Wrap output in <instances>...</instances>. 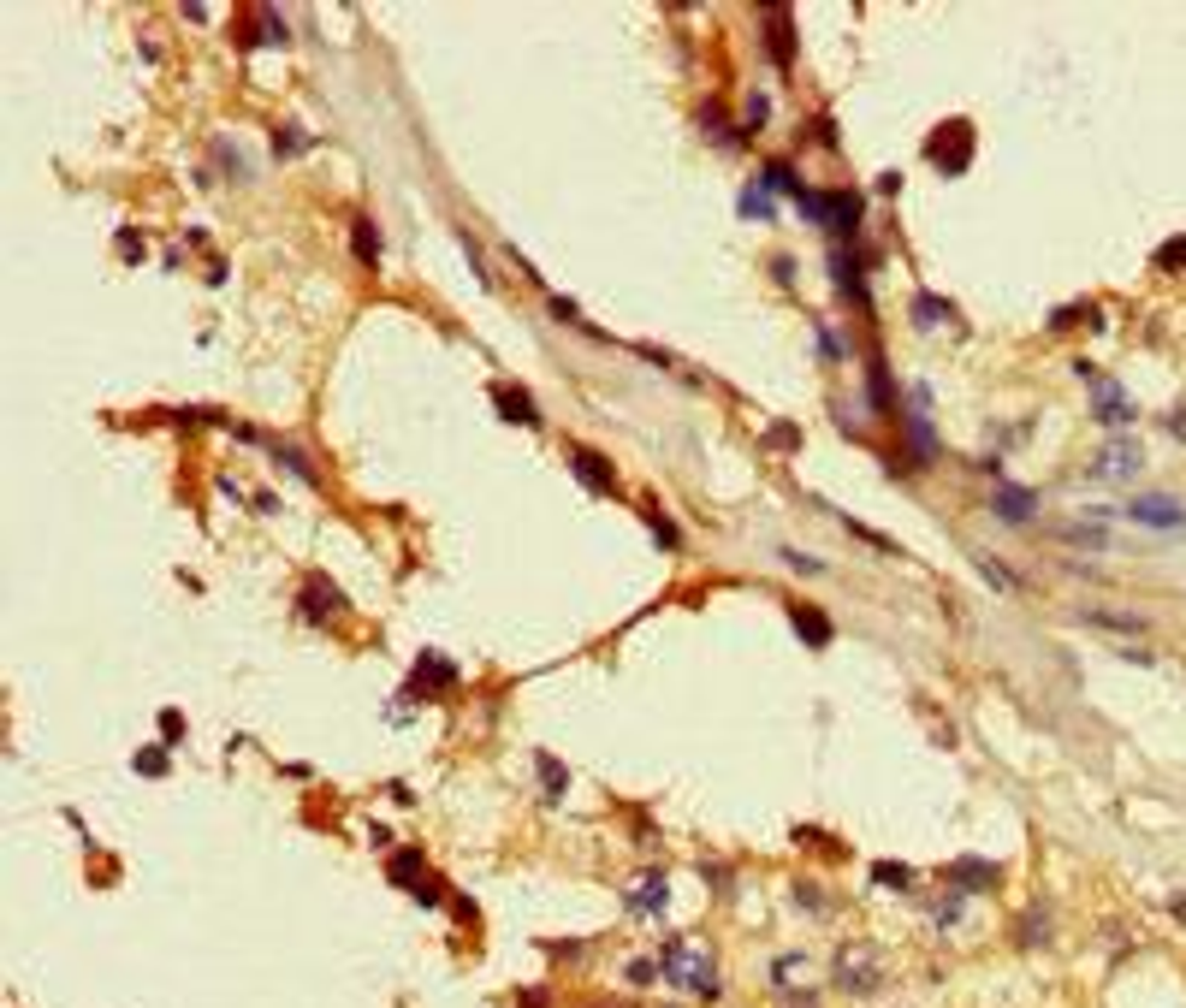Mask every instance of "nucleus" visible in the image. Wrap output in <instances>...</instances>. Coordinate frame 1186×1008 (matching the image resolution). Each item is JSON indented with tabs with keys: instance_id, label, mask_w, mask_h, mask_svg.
Returning a JSON list of instances; mask_svg holds the SVG:
<instances>
[{
	"instance_id": "f03ea898",
	"label": "nucleus",
	"mask_w": 1186,
	"mask_h": 1008,
	"mask_svg": "<svg viewBox=\"0 0 1186 1008\" xmlns=\"http://www.w3.org/2000/svg\"><path fill=\"white\" fill-rule=\"evenodd\" d=\"M967 149H973V125L955 119V125H944L931 137V167L937 172H967Z\"/></svg>"
},
{
	"instance_id": "aec40b11",
	"label": "nucleus",
	"mask_w": 1186,
	"mask_h": 1008,
	"mask_svg": "<svg viewBox=\"0 0 1186 1008\" xmlns=\"http://www.w3.org/2000/svg\"><path fill=\"white\" fill-rule=\"evenodd\" d=\"M742 214H748V220H753V214L766 220V214H771V190H766V185H748V190H742Z\"/></svg>"
},
{
	"instance_id": "39448f33",
	"label": "nucleus",
	"mask_w": 1186,
	"mask_h": 1008,
	"mask_svg": "<svg viewBox=\"0 0 1186 1008\" xmlns=\"http://www.w3.org/2000/svg\"><path fill=\"white\" fill-rule=\"evenodd\" d=\"M664 895H670L664 872H659V866H646L641 878L629 884V913H635V920H659V913H664Z\"/></svg>"
},
{
	"instance_id": "0eeeda50",
	"label": "nucleus",
	"mask_w": 1186,
	"mask_h": 1008,
	"mask_svg": "<svg viewBox=\"0 0 1186 1008\" xmlns=\"http://www.w3.org/2000/svg\"><path fill=\"white\" fill-rule=\"evenodd\" d=\"M1080 374L1091 380V386H1098V392H1091V403H1098V416H1104V421H1139V410L1122 398V386H1115V380H1104L1091 363H1080Z\"/></svg>"
},
{
	"instance_id": "b1692460",
	"label": "nucleus",
	"mask_w": 1186,
	"mask_h": 1008,
	"mask_svg": "<svg viewBox=\"0 0 1186 1008\" xmlns=\"http://www.w3.org/2000/svg\"><path fill=\"white\" fill-rule=\"evenodd\" d=\"M137 771H143V777H167V748H149V753H137Z\"/></svg>"
},
{
	"instance_id": "7ed1b4c3",
	"label": "nucleus",
	"mask_w": 1186,
	"mask_h": 1008,
	"mask_svg": "<svg viewBox=\"0 0 1186 1008\" xmlns=\"http://www.w3.org/2000/svg\"><path fill=\"white\" fill-rule=\"evenodd\" d=\"M759 30L771 42V65H795V18L789 7H759Z\"/></svg>"
},
{
	"instance_id": "6e6552de",
	"label": "nucleus",
	"mask_w": 1186,
	"mask_h": 1008,
	"mask_svg": "<svg viewBox=\"0 0 1186 1008\" xmlns=\"http://www.w3.org/2000/svg\"><path fill=\"white\" fill-rule=\"evenodd\" d=\"M445 688H457V664L439 653H421L410 670V694H445Z\"/></svg>"
},
{
	"instance_id": "4468645a",
	"label": "nucleus",
	"mask_w": 1186,
	"mask_h": 1008,
	"mask_svg": "<svg viewBox=\"0 0 1186 1008\" xmlns=\"http://www.w3.org/2000/svg\"><path fill=\"white\" fill-rule=\"evenodd\" d=\"M350 243H356V261L380 267V232H374V220H368V214H356V220H350Z\"/></svg>"
},
{
	"instance_id": "9b49d317",
	"label": "nucleus",
	"mask_w": 1186,
	"mask_h": 1008,
	"mask_svg": "<svg viewBox=\"0 0 1186 1008\" xmlns=\"http://www.w3.org/2000/svg\"><path fill=\"white\" fill-rule=\"evenodd\" d=\"M327 611H345V593L332 588L327 575H309V588H303V623H327Z\"/></svg>"
},
{
	"instance_id": "5701e85b",
	"label": "nucleus",
	"mask_w": 1186,
	"mask_h": 1008,
	"mask_svg": "<svg viewBox=\"0 0 1186 1008\" xmlns=\"http://www.w3.org/2000/svg\"><path fill=\"white\" fill-rule=\"evenodd\" d=\"M653 540H659L664 552H677V546H682V534H677V522H670V517H653Z\"/></svg>"
},
{
	"instance_id": "f8f14e48",
	"label": "nucleus",
	"mask_w": 1186,
	"mask_h": 1008,
	"mask_svg": "<svg viewBox=\"0 0 1186 1008\" xmlns=\"http://www.w3.org/2000/svg\"><path fill=\"white\" fill-rule=\"evenodd\" d=\"M991 510H997V522H1033L1038 492H1026V486H997V492H991Z\"/></svg>"
},
{
	"instance_id": "6ab92c4d",
	"label": "nucleus",
	"mask_w": 1186,
	"mask_h": 1008,
	"mask_svg": "<svg viewBox=\"0 0 1186 1008\" xmlns=\"http://www.w3.org/2000/svg\"><path fill=\"white\" fill-rule=\"evenodd\" d=\"M1091 623H1109L1115 635H1145V629H1151L1145 617H1127V611H1091Z\"/></svg>"
},
{
	"instance_id": "4be33fe9",
	"label": "nucleus",
	"mask_w": 1186,
	"mask_h": 1008,
	"mask_svg": "<svg viewBox=\"0 0 1186 1008\" xmlns=\"http://www.w3.org/2000/svg\"><path fill=\"white\" fill-rule=\"evenodd\" d=\"M872 878H878V884H902V890H908V884H913V872H908V866H896V860H878V872H872Z\"/></svg>"
},
{
	"instance_id": "cd10ccee",
	"label": "nucleus",
	"mask_w": 1186,
	"mask_h": 1008,
	"mask_svg": "<svg viewBox=\"0 0 1186 1008\" xmlns=\"http://www.w3.org/2000/svg\"><path fill=\"white\" fill-rule=\"evenodd\" d=\"M700 872H706V884H718V890H730V872H724V860H706Z\"/></svg>"
},
{
	"instance_id": "20e7f679",
	"label": "nucleus",
	"mask_w": 1186,
	"mask_h": 1008,
	"mask_svg": "<svg viewBox=\"0 0 1186 1008\" xmlns=\"http://www.w3.org/2000/svg\"><path fill=\"white\" fill-rule=\"evenodd\" d=\"M570 475L588 486V492H617V469L599 457V451H588V445H570Z\"/></svg>"
},
{
	"instance_id": "a878e982",
	"label": "nucleus",
	"mask_w": 1186,
	"mask_h": 1008,
	"mask_svg": "<svg viewBox=\"0 0 1186 1008\" xmlns=\"http://www.w3.org/2000/svg\"><path fill=\"white\" fill-rule=\"evenodd\" d=\"M1162 267H1186V238H1169L1162 243V256H1157Z\"/></svg>"
},
{
	"instance_id": "7c9ffc66",
	"label": "nucleus",
	"mask_w": 1186,
	"mask_h": 1008,
	"mask_svg": "<svg viewBox=\"0 0 1186 1008\" xmlns=\"http://www.w3.org/2000/svg\"><path fill=\"white\" fill-rule=\"evenodd\" d=\"M653 973H659L653 961H635V967H629V979H635V984H653Z\"/></svg>"
},
{
	"instance_id": "1a4fd4ad",
	"label": "nucleus",
	"mask_w": 1186,
	"mask_h": 1008,
	"mask_svg": "<svg viewBox=\"0 0 1186 1008\" xmlns=\"http://www.w3.org/2000/svg\"><path fill=\"white\" fill-rule=\"evenodd\" d=\"M860 214H866V196L860 190H824V226L831 232H855L860 226Z\"/></svg>"
},
{
	"instance_id": "393cba45",
	"label": "nucleus",
	"mask_w": 1186,
	"mask_h": 1008,
	"mask_svg": "<svg viewBox=\"0 0 1186 1008\" xmlns=\"http://www.w3.org/2000/svg\"><path fill=\"white\" fill-rule=\"evenodd\" d=\"M742 119H748V125H766V119H771V96H748Z\"/></svg>"
},
{
	"instance_id": "ddd939ff",
	"label": "nucleus",
	"mask_w": 1186,
	"mask_h": 1008,
	"mask_svg": "<svg viewBox=\"0 0 1186 1008\" xmlns=\"http://www.w3.org/2000/svg\"><path fill=\"white\" fill-rule=\"evenodd\" d=\"M944 878H949L955 890H991V884H997V866H991V860H973V855H967V860H955V866L944 872Z\"/></svg>"
},
{
	"instance_id": "a211bd4d",
	"label": "nucleus",
	"mask_w": 1186,
	"mask_h": 1008,
	"mask_svg": "<svg viewBox=\"0 0 1186 1008\" xmlns=\"http://www.w3.org/2000/svg\"><path fill=\"white\" fill-rule=\"evenodd\" d=\"M866 403H872V410H890V403H896V398H890V380H884V363L866 368Z\"/></svg>"
},
{
	"instance_id": "9d476101",
	"label": "nucleus",
	"mask_w": 1186,
	"mask_h": 1008,
	"mask_svg": "<svg viewBox=\"0 0 1186 1008\" xmlns=\"http://www.w3.org/2000/svg\"><path fill=\"white\" fill-rule=\"evenodd\" d=\"M492 403H499V416L504 421H522V428H540V403L528 398V386H492Z\"/></svg>"
},
{
	"instance_id": "412c9836",
	"label": "nucleus",
	"mask_w": 1186,
	"mask_h": 1008,
	"mask_svg": "<svg viewBox=\"0 0 1186 1008\" xmlns=\"http://www.w3.org/2000/svg\"><path fill=\"white\" fill-rule=\"evenodd\" d=\"M540 777H546V801H558V795H564V766H558L552 753H540Z\"/></svg>"
},
{
	"instance_id": "f257e3e1",
	"label": "nucleus",
	"mask_w": 1186,
	"mask_h": 1008,
	"mask_svg": "<svg viewBox=\"0 0 1186 1008\" xmlns=\"http://www.w3.org/2000/svg\"><path fill=\"white\" fill-rule=\"evenodd\" d=\"M1139 469H1145V445L1139 439H1109L1098 457H1091V475H1104V481H1133Z\"/></svg>"
},
{
	"instance_id": "c85d7f7f",
	"label": "nucleus",
	"mask_w": 1186,
	"mask_h": 1008,
	"mask_svg": "<svg viewBox=\"0 0 1186 1008\" xmlns=\"http://www.w3.org/2000/svg\"><path fill=\"white\" fill-rule=\"evenodd\" d=\"M161 735H167V742H178V735H185V718H178V712H161Z\"/></svg>"
},
{
	"instance_id": "c756f323",
	"label": "nucleus",
	"mask_w": 1186,
	"mask_h": 1008,
	"mask_svg": "<svg viewBox=\"0 0 1186 1008\" xmlns=\"http://www.w3.org/2000/svg\"><path fill=\"white\" fill-rule=\"evenodd\" d=\"M783 557H789V570H807V575L819 570V557H807V552H783Z\"/></svg>"
},
{
	"instance_id": "2eb2a0df",
	"label": "nucleus",
	"mask_w": 1186,
	"mask_h": 1008,
	"mask_svg": "<svg viewBox=\"0 0 1186 1008\" xmlns=\"http://www.w3.org/2000/svg\"><path fill=\"white\" fill-rule=\"evenodd\" d=\"M392 884H404V890L428 884V878H421V855H416V848H398V855H392Z\"/></svg>"
},
{
	"instance_id": "bb28decb",
	"label": "nucleus",
	"mask_w": 1186,
	"mask_h": 1008,
	"mask_svg": "<svg viewBox=\"0 0 1186 1008\" xmlns=\"http://www.w3.org/2000/svg\"><path fill=\"white\" fill-rule=\"evenodd\" d=\"M979 570H984V575H991V588H1015V575H1009V570H1002V564H991V557H979Z\"/></svg>"
},
{
	"instance_id": "f3484780",
	"label": "nucleus",
	"mask_w": 1186,
	"mask_h": 1008,
	"mask_svg": "<svg viewBox=\"0 0 1186 1008\" xmlns=\"http://www.w3.org/2000/svg\"><path fill=\"white\" fill-rule=\"evenodd\" d=\"M913 321H920V327H937V321H949V327H955V309H944V303L931 297V291H920V297H913Z\"/></svg>"
},
{
	"instance_id": "dca6fc26",
	"label": "nucleus",
	"mask_w": 1186,
	"mask_h": 1008,
	"mask_svg": "<svg viewBox=\"0 0 1186 1008\" xmlns=\"http://www.w3.org/2000/svg\"><path fill=\"white\" fill-rule=\"evenodd\" d=\"M795 629H801V641L824 646V641H831V617H824V611H807V605H795Z\"/></svg>"
},
{
	"instance_id": "423d86ee",
	"label": "nucleus",
	"mask_w": 1186,
	"mask_h": 1008,
	"mask_svg": "<svg viewBox=\"0 0 1186 1008\" xmlns=\"http://www.w3.org/2000/svg\"><path fill=\"white\" fill-rule=\"evenodd\" d=\"M1145 528H1186V504L1180 499H1162V492H1139V499L1127 504Z\"/></svg>"
}]
</instances>
